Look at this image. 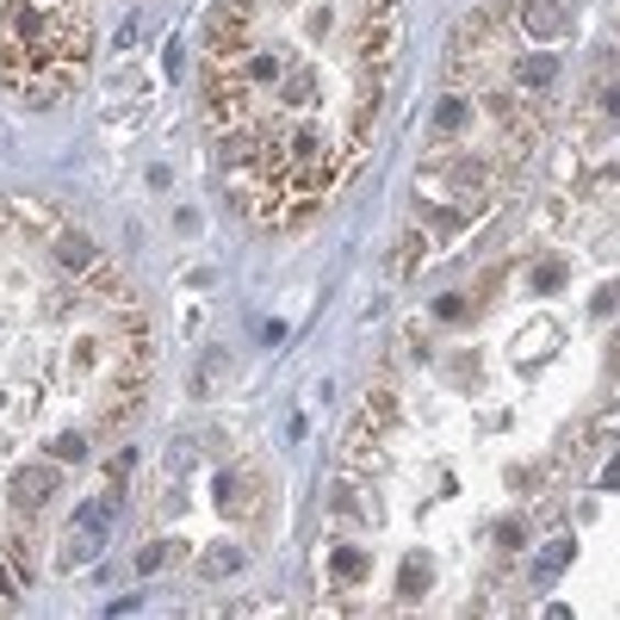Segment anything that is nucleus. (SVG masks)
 Here are the masks:
<instances>
[{"label": "nucleus", "mask_w": 620, "mask_h": 620, "mask_svg": "<svg viewBox=\"0 0 620 620\" xmlns=\"http://www.w3.org/2000/svg\"><path fill=\"white\" fill-rule=\"evenodd\" d=\"M342 465L347 472H366V478H373V472H385V447H379V422H354V429H347V441H342Z\"/></svg>", "instance_id": "f03ea898"}, {"label": "nucleus", "mask_w": 620, "mask_h": 620, "mask_svg": "<svg viewBox=\"0 0 620 620\" xmlns=\"http://www.w3.org/2000/svg\"><path fill=\"white\" fill-rule=\"evenodd\" d=\"M93 13L87 0H0V87L19 106L69 100L87 75Z\"/></svg>", "instance_id": "f257e3e1"}, {"label": "nucleus", "mask_w": 620, "mask_h": 620, "mask_svg": "<svg viewBox=\"0 0 620 620\" xmlns=\"http://www.w3.org/2000/svg\"><path fill=\"white\" fill-rule=\"evenodd\" d=\"M236 565H242V552H236V546H218V552H206V577H230Z\"/></svg>", "instance_id": "7ed1b4c3"}]
</instances>
